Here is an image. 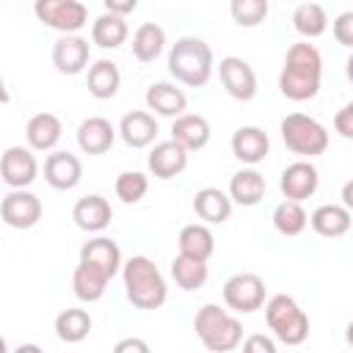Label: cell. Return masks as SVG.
Listing matches in <instances>:
<instances>
[{"mask_svg": "<svg viewBox=\"0 0 353 353\" xmlns=\"http://www.w3.org/2000/svg\"><path fill=\"white\" fill-rule=\"evenodd\" d=\"M268 149H270V138L262 127L248 124V127L234 130V135H232V154L245 165L262 163L268 157Z\"/></svg>", "mask_w": 353, "mask_h": 353, "instance_id": "e0dca14e", "label": "cell"}, {"mask_svg": "<svg viewBox=\"0 0 353 353\" xmlns=\"http://www.w3.org/2000/svg\"><path fill=\"white\" fill-rule=\"evenodd\" d=\"M17 350H19V353H22V350H41V347H39V345H19V347H17Z\"/></svg>", "mask_w": 353, "mask_h": 353, "instance_id": "f6af8a7d", "label": "cell"}, {"mask_svg": "<svg viewBox=\"0 0 353 353\" xmlns=\"http://www.w3.org/2000/svg\"><path fill=\"white\" fill-rule=\"evenodd\" d=\"M146 165H149V171H152L157 179H174V176L182 174L185 165H188V149L179 146L174 138H171V141H160V143H154V149L149 152Z\"/></svg>", "mask_w": 353, "mask_h": 353, "instance_id": "9a60e30c", "label": "cell"}, {"mask_svg": "<svg viewBox=\"0 0 353 353\" xmlns=\"http://www.w3.org/2000/svg\"><path fill=\"white\" fill-rule=\"evenodd\" d=\"M334 127H336V132H339L342 138H353V105H350V102L336 110Z\"/></svg>", "mask_w": 353, "mask_h": 353, "instance_id": "f35d334b", "label": "cell"}, {"mask_svg": "<svg viewBox=\"0 0 353 353\" xmlns=\"http://www.w3.org/2000/svg\"><path fill=\"white\" fill-rule=\"evenodd\" d=\"M268 182L256 168H243L229 179V199L240 207H256L265 199Z\"/></svg>", "mask_w": 353, "mask_h": 353, "instance_id": "603a6c76", "label": "cell"}, {"mask_svg": "<svg viewBox=\"0 0 353 353\" xmlns=\"http://www.w3.org/2000/svg\"><path fill=\"white\" fill-rule=\"evenodd\" d=\"M113 188H116V196L124 204H138L146 196V190H149V179L141 171H121L116 176V185Z\"/></svg>", "mask_w": 353, "mask_h": 353, "instance_id": "8d00e7d4", "label": "cell"}, {"mask_svg": "<svg viewBox=\"0 0 353 353\" xmlns=\"http://www.w3.org/2000/svg\"><path fill=\"white\" fill-rule=\"evenodd\" d=\"M323 80V55L314 44L298 41L287 50L279 74V91L292 102H306L317 97Z\"/></svg>", "mask_w": 353, "mask_h": 353, "instance_id": "6da1fadb", "label": "cell"}, {"mask_svg": "<svg viewBox=\"0 0 353 353\" xmlns=\"http://www.w3.org/2000/svg\"><path fill=\"white\" fill-rule=\"evenodd\" d=\"M331 33H334V39H336L342 47H353V11H342V14L334 19Z\"/></svg>", "mask_w": 353, "mask_h": 353, "instance_id": "74e56055", "label": "cell"}, {"mask_svg": "<svg viewBox=\"0 0 353 353\" xmlns=\"http://www.w3.org/2000/svg\"><path fill=\"white\" fill-rule=\"evenodd\" d=\"M121 281H124L127 301L135 309H160L168 298V287L160 268L143 254L121 262Z\"/></svg>", "mask_w": 353, "mask_h": 353, "instance_id": "7a4b0ae2", "label": "cell"}, {"mask_svg": "<svg viewBox=\"0 0 353 353\" xmlns=\"http://www.w3.org/2000/svg\"><path fill=\"white\" fill-rule=\"evenodd\" d=\"M165 50V30L157 22H143L135 33H132V55L141 63H152L163 55Z\"/></svg>", "mask_w": 353, "mask_h": 353, "instance_id": "f546056e", "label": "cell"}, {"mask_svg": "<svg viewBox=\"0 0 353 353\" xmlns=\"http://www.w3.org/2000/svg\"><path fill=\"white\" fill-rule=\"evenodd\" d=\"M0 218L11 229H33L41 221V201L25 188H11V193L0 201Z\"/></svg>", "mask_w": 353, "mask_h": 353, "instance_id": "9c48e42d", "label": "cell"}, {"mask_svg": "<svg viewBox=\"0 0 353 353\" xmlns=\"http://www.w3.org/2000/svg\"><path fill=\"white\" fill-rule=\"evenodd\" d=\"M91 314L85 312V309H63L58 317H55V336L61 339V342H69V345H74V342H83L85 336H88V331H91Z\"/></svg>", "mask_w": 353, "mask_h": 353, "instance_id": "d6a6232c", "label": "cell"}, {"mask_svg": "<svg viewBox=\"0 0 353 353\" xmlns=\"http://www.w3.org/2000/svg\"><path fill=\"white\" fill-rule=\"evenodd\" d=\"M223 303L232 312L251 314L265 303V281L256 273H234L223 284Z\"/></svg>", "mask_w": 353, "mask_h": 353, "instance_id": "ba28073f", "label": "cell"}, {"mask_svg": "<svg viewBox=\"0 0 353 353\" xmlns=\"http://www.w3.org/2000/svg\"><path fill=\"white\" fill-rule=\"evenodd\" d=\"M80 262H88L99 268L108 279H113L121 270V248L110 237H94L80 248Z\"/></svg>", "mask_w": 353, "mask_h": 353, "instance_id": "7402d4cb", "label": "cell"}, {"mask_svg": "<svg viewBox=\"0 0 353 353\" xmlns=\"http://www.w3.org/2000/svg\"><path fill=\"white\" fill-rule=\"evenodd\" d=\"M342 199H345V207L350 210V207H353V199H350V182L345 185V190H342Z\"/></svg>", "mask_w": 353, "mask_h": 353, "instance_id": "ee69618b", "label": "cell"}, {"mask_svg": "<svg viewBox=\"0 0 353 353\" xmlns=\"http://www.w3.org/2000/svg\"><path fill=\"white\" fill-rule=\"evenodd\" d=\"M171 138L188 152H199L210 143V121L199 113H179L171 124Z\"/></svg>", "mask_w": 353, "mask_h": 353, "instance_id": "44dd1931", "label": "cell"}, {"mask_svg": "<svg viewBox=\"0 0 353 353\" xmlns=\"http://www.w3.org/2000/svg\"><path fill=\"white\" fill-rule=\"evenodd\" d=\"M146 105H149V110H154L157 116L174 119V116H179V113H185L188 97H185L182 88H176V83L160 80V83H152V85L146 88Z\"/></svg>", "mask_w": 353, "mask_h": 353, "instance_id": "cb8c5ba5", "label": "cell"}, {"mask_svg": "<svg viewBox=\"0 0 353 353\" xmlns=\"http://www.w3.org/2000/svg\"><path fill=\"white\" fill-rule=\"evenodd\" d=\"M72 221L77 223V229L83 232H102L108 229V223L113 221V210L110 201L99 193H88L83 199H77L74 210H72Z\"/></svg>", "mask_w": 353, "mask_h": 353, "instance_id": "2e32d148", "label": "cell"}, {"mask_svg": "<svg viewBox=\"0 0 353 353\" xmlns=\"http://www.w3.org/2000/svg\"><path fill=\"white\" fill-rule=\"evenodd\" d=\"M116 141V127L105 116H88L77 127V146L85 154H105Z\"/></svg>", "mask_w": 353, "mask_h": 353, "instance_id": "d6986e66", "label": "cell"}, {"mask_svg": "<svg viewBox=\"0 0 353 353\" xmlns=\"http://www.w3.org/2000/svg\"><path fill=\"white\" fill-rule=\"evenodd\" d=\"M116 353H124V350H138V353H149V345L143 342V339H121V342H116V347H113Z\"/></svg>", "mask_w": 353, "mask_h": 353, "instance_id": "b9f144b4", "label": "cell"}, {"mask_svg": "<svg viewBox=\"0 0 353 353\" xmlns=\"http://www.w3.org/2000/svg\"><path fill=\"white\" fill-rule=\"evenodd\" d=\"M210 270H207V259H196V256H188V254H176L174 262H171V279L176 281L179 290L185 292H193L199 287H204Z\"/></svg>", "mask_w": 353, "mask_h": 353, "instance_id": "4dcf8cb0", "label": "cell"}, {"mask_svg": "<svg viewBox=\"0 0 353 353\" xmlns=\"http://www.w3.org/2000/svg\"><path fill=\"white\" fill-rule=\"evenodd\" d=\"M0 176L8 188H28L39 176V163L30 146H8L0 157Z\"/></svg>", "mask_w": 353, "mask_h": 353, "instance_id": "8fae6325", "label": "cell"}, {"mask_svg": "<svg viewBox=\"0 0 353 353\" xmlns=\"http://www.w3.org/2000/svg\"><path fill=\"white\" fill-rule=\"evenodd\" d=\"M63 135V124L55 113H36L25 124V138L33 152H52Z\"/></svg>", "mask_w": 353, "mask_h": 353, "instance_id": "ffe728a7", "label": "cell"}, {"mask_svg": "<svg viewBox=\"0 0 353 353\" xmlns=\"http://www.w3.org/2000/svg\"><path fill=\"white\" fill-rule=\"evenodd\" d=\"M108 276L99 270V268H94V265H88V262H80L77 268H74V273H72V290H74V295L83 301V303H94V301H99L102 295H105V290H108Z\"/></svg>", "mask_w": 353, "mask_h": 353, "instance_id": "f1b7e54d", "label": "cell"}, {"mask_svg": "<svg viewBox=\"0 0 353 353\" xmlns=\"http://www.w3.org/2000/svg\"><path fill=\"white\" fill-rule=\"evenodd\" d=\"M6 350H8V345H6V339L0 336V353H6Z\"/></svg>", "mask_w": 353, "mask_h": 353, "instance_id": "bcb514c9", "label": "cell"}, {"mask_svg": "<svg viewBox=\"0 0 353 353\" xmlns=\"http://www.w3.org/2000/svg\"><path fill=\"white\" fill-rule=\"evenodd\" d=\"M85 85H88V94L94 99H110V97H116V91L121 85L119 63H113L108 58L91 63L88 66V77H85Z\"/></svg>", "mask_w": 353, "mask_h": 353, "instance_id": "4316f807", "label": "cell"}, {"mask_svg": "<svg viewBox=\"0 0 353 353\" xmlns=\"http://www.w3.org/2000/svg\"><path fill=\"white\" fill-rule=\"evenodd\" d=\"M218 74H221V83L232 99L248 102L256 97V74H254L248 61H243L237 55H226L218 63Z\"/></svg>", "mask_w": 353, "mask_h": 353, "instance_id": "30bf717a", "label": "cell"}, {"mask_svg": "<svg viewBox=\"0 0 353 353\" xmlns=\"http://www.w3.org/2000/svg\"><path fill=\"white\" fill-rule=\"evenodd\" d=\"M229 14L240 28H256L270 14V0H232Z\"/></svg>", "mask_w": 353, "mask_h": 353, "instance_id": "d590c367", "label": "cell"}, {"mask_svg": "<svg viewBox=\"0 0 353 353\" xmlns=\"http://www.w3.org/2000/svg\"><path fill=\"white\" fill-rule=\"evenodd\" d=\"M33 14L58 33H77L88 25V8L80 0H36Z\"/></svg>", "mask_w": 353, "mask_h": 353, "instance_id": "52a82bcc", "label": "cell"}, {"mask_svg": "<svg viewBox=\"0 0 353 353\" xmlns=\"http://www.w3.org/2000/svg\"><path fill=\"white\" fill-rule=\"evenodd\" d=\"M179 254L196 256V259H210L215 251V237L204 223H188L179 232Z\"/></svg>", "mask_w": 353, "mask_h": 353, "instance_id": "1f68e13d", "label": "cell"}, {"mask_svg": "<svg viewBox=\"0 0 353 353\" xmlns=\"http://www.w3.org/2000/svg\"><path fill=\"white\" fill-rule=\"evenodd\" d=\"M212 69H215L212 50L199 36H182V39H176V44L168 52V72L182 85H190V88L207 85L210 77H212Z\"/></svg>", "mask_w": 353, "mask_h": 353, "instance_id": "3957f363", "label": "cell"}, {"mask_svg": "<svg viewBox=\"0 0 353 353\" xmlns=\"http://www.w3.org/2000/svg\"><path fill=\"white\" fill-rule=\"evenodd\" d=\"M193 212L207 223H223L232 215V199L221 188H201L193 196Z\"/></svg>", "mask_w": 353, "mask_h": 353, "instance_id": "d4e9b609", "label": "cell"}, {"mask_svg": "<svg viewBox=\"0 0 353 353\" xmlns=\"http://www.w3.org/2000/svg\"><path fill=\"white\" fill-rule=\"evenodd\" d=\"M265 306V320H268V328L273 331V336L281 342V345H301L306 336H309V317L306 312L298 306V301L292 295H273Z\"/></svg>", "mask_w": 353, "mask_h": 353, "instance_id": "5b68a950", "label": "cell"}, {"mask_svg": "<svg viewBox=\"0 0 353 353\" xmlns=\"http://www.w3.org/2000/svg\"><path fill=\"white\" fill-rule=\"evenodd\" d=\"M44 179L55 190H72L83 179V163L72 152H52L44 160Z\"/></svg>", "mask_w": 353, "mask_h": 353, "instance_id": "5bb4252c", "label": "cell"}, {"mask_svg": "<svg viewBox=\"0 0 353 353\" xmlns=\"http://www.w3.org/2000/svg\"><path fill=\"white\" fill-rule=\"evenodd\" d=\"M281 141L292 154L317 157L328 149V130L306 113H290L281 119Z\"/></svg>", "mask_w": 353, "mask_h": 353, "instance_id": "8992f818", "label": "cell"}, {"mask_svg": "<svg viewBox=\"0 0 353 353\" xmlns=\"http://www.w3.org/2000/svg\"><path fill=\"white\" fill-rule=\"evenodd\" d=\"M309 226L320 237H342L350 229V210L345 204H320L309 215Z\"/></svg>", "mask_w": 353, "mask_h": 353, "instance_id": "484cf974", "label": "cell"}, {"mask_svg": "<svg viewBox=\"0 0 353 353\" xmlns=\"http://www.w3.org/2000/svg\"><path fill=\"white\" fill-rule=\"evenodd\" d=\"M193 331L212 353H229L243 342V323L218 303H204L193 317Z\"/></svg>", "mask_w": 353, "mask_h": 353, "instance_id": "277c9868", "label": "cell"}, {"mask_svg": "<svg viewBox=\"0 0 353 353\" xmlns=\"http://www.w3.org/2000/svg\"><path fill=\"white\" fill-rule=\"evenodd\" d=\"M11 97H8V88H6V80H3V74H0V105H6Z\"/></svg>", "mask_w": 353, "mask_h": 353, "instance_id": "7bdbcfd3", "label": "cell"}, {"mask_svg": "<svg viewBox=\"0 0 353 353\" xmlns=\"http://www.w3.org/2000/svg\"><path fill=\"white\" fill-rule=\"evenodd\" d=\"M243 350H248V353H276V342L273 339H268V336H262V334H251L245 342H243Z\"/></svg>", "mask_w": 353, "mask_h": 353, "instance_id": "ab89813d", "label": "cell"}, {"mask_svg": "<svg viewBox=\"0 0 353 353\" xmlns=\"http://www.w3.org/2000/svg\"><path fill=\"white\" fill-rule=\"evenodd\" d=\"M292 28L309 41V39H317L325 33L328 28V14L320 3H301L295 11H292Z\"/></svg>", "mask_w": 353, "mask_h": 353, "instance_id": "836d02e7", "label": "cell"}, {"mask_svg": "<svg viewBox=\"0 0 353 353\" xmlns=\"http://www.w3.org/2000/svg\"><path fill=\"white\" fill-rule=\"evenodd\" d=\"M88 58L91 44L77 33H61V39L52 44V66L61 74H80L88 66Z\"/></svg>", "mask_w": 353, "mask_h": 353, "instance_id": "7c38bea8", "label": "cell"}, {"mask_svg": "<svg viewBox=\"0 0 353 353\" xmlns=\"http://www.w3.org/2000/svg\"><path fill=\"white\" fill-rule=\"evenodd\" d=\"M309 223V215L306 210L301 207V201H292V199H284L276 210H273V226L279 234L284 237H298Z\"/></svg>", "mask_w": 353, "mask_h": 353, "instance_id": "e575fe53", "label": "cell"}, {"mask_svg": "<svg viewBox=\"0 0 353 353\" xmlns=\"http://www.w3.org/2000/svg\"><path fill=\"white\" fill-rule=\"evenodd\" d=\"M317 185H320V174L309 160L290 163L281 171V179H279V188H281L284 199H292V201H303V199L314 196Z\"/></svg>", "mask_w": 353, "mask_h": 353, "instance_id": "4fadbf2b", "label": "cell"}, {"mask_svg": "<svg viewBox=\"0 0 353 353\" xmlns=\"http://www.w3.org/2000/svg\"><path fill=\"white\" fill-rule=\"evenodd\" d=\"M102 3L110 14H119V17H127L138 8V0H102Z\"/></svg>", "mask_w": 353, "mask_h": 353, "instance_id": "60d3db41", "label": "cell"}, {"mask_svg": "<svg viewBox=\"0 0 353 353\" xmlns=\"http://www.w3.org/2000/svg\"><path fill=\"white\" fill-rule=\"evenodd\" d=\"M127 36H130V28H127L124 17H119V14L105 11L102 17H97V19L91 22V41H94L97 47H102V50H116V47H121V44L127 41Z\"/></svg>", "mask_w": 353, "mask_h": 353, "instance_id": "83f0119b", "label": "cell"}, {"mask_svg": "<svg viewBox=\"0 0 353 353\" xmlns=\"http://www.w3.org/2000/svg\"><path fill=\"white\" fill-rule=\"evenodd\" d=\"M119 135L130 149H146L157 138V119L146 110H130L119 121Z\"/></svg>", "mask_w": 353, "mask_h": 353, "instance_id": "ac0fdd59", "label": "cell"}]
</instances>
